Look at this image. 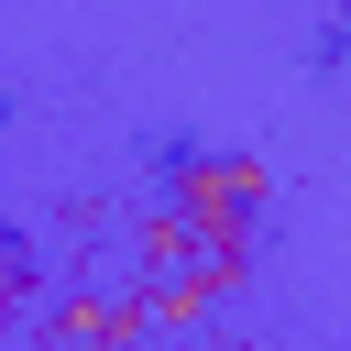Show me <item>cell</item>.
<instances>
[{"mask_svg": "<svg viewBox=\"0 0 351 351\" xmlns=\"http://www.w3.org/2000/svg\"><path fill=\"white\" fill-rule=\"evenodd\" d=\"M263 208V176L252 165H230V154H208V165H186L176 176V219L197 230V241H241V219Z\"/></svg>", "mask_w": 351, "mask_h": 351, "instance_id": "cell-1", "label": "cell"}, {"mask_svg": "<svg viewBox=\"0 0 351 351\" xmlns=\"http://www.w3.org/2000/svg\"><path fill=\"white\" fill-rule=\"evenodd\" d=\"M340 22H351V0H340Z\"/></svg>", "mask_w": 351, "mask_h": 351, "instance_id": "cell-2", "label": "cell"}]
</instances>
